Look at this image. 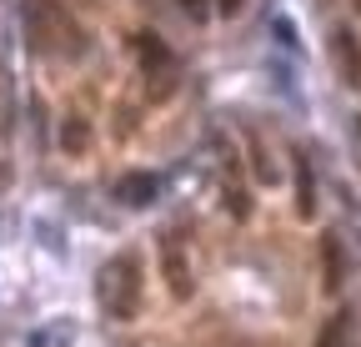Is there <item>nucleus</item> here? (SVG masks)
<instances>
[{
	"label": "nucleus",
	"mask_w": 361,
	"mask_h": 347,
	"mask_svg": "<svg viewBox=\"0 0 361 347\" xmlns=\"http://www.w3.org/2000/svg\"><path fill=\"white\" fill-rule=\"evenodd\" d=\"M96 297H101L106 317L130 322L141 312V262H135V257H111L101 267V277H96Z\"/></svg>",
	"instance_id": "f257e3e1"
},
{
	"label": "nucleus",
	"mask_w": 361,
	"mask_h": 347,
	"mask_svg": "<svg viewBox=\"0 0 361 347\" xmlns=\"http://www.w3.org/2000/svg\"><path fill=\"white\" fill-rule=\"evenodd\" d=\"M331 61H336L341 81L356 91V86H361V40H356L351 25H336V30H331Z\"/></svg>",
	"instance_id": "f03ea898"
},
{
	"label": "nucleus",
	"mask_w": 361,
	"mask_h": 347,
	"mask_svg": "<svg viewBox=\"0 0 361 347\" xmlns=\"http://www.w3.org/2000/svg\"><path fill=\"white\" fill-rule=\"evenodd\" d=\"M156 192H161V182L151 177V171H126V177L116 182V201L121 206H146V201H156Z\"/></svg>",
	"instance_id": "7ed1b4c3"
},
{
	"label": "nucleus",
	"mask_w": 361,
	"mask_h": 347,
	"mask_svg": "<svg viewBox=\"0 0 361 347\" xmlns=\"http://www.w3.org/2000/svg\"><path fill=\"white\" fill-rule=\"evenodd\" d=\"M141 66H146V76H156L161 86L171 81V71H176V56L166 51V40H161V35H141Z\"/></svg>",
	"instance_id": "20e7f679"
},
{
	"label": "nucleus",
	"mask_w": 361,
	"mask_h": 347,
	"mask_svg": "<svg viewBox=\"0 0 361 347\" xmlns=\"http://www.w3.org/2000/svg\"><path fill=\"white\" fill-rule=\"evenodd\" d=\"M161 257H166V282H171V292H176V297H191V267H186V257H180V242H176V237H166Z\"/></svg>",
	"instance_id": "39448f33"
},
{
	"label": "nucleus",
	"mask_w": 361,
	"mask_h": 347,
	"mask_svg": "<svg viewBox=\"0 0 361 347\" xmlns=\"http://www.w3.org/2000/svg\"><path fill=\"white\" fill-rule=\"evenodd\" d=\"M296 161H301V171H296V211H301V216H311V211H316V182H311L306 156H296Z\"/></svg>",
	"instance_id": "423d86ee"
},
{
	"label": "nucleus",
	"mask_w": 361,
	"mask_h": 347,
	"mask_svg": "<svg viewBox=\"0 0 361 347\" xmlns=\"http://www.w3.org/2000/svg\"><path fill=\"white\" fill-rule=\"evenodd\" d=\"M322 252H326V292H336L341 287V242L322 237Z\"/></svg>",
	"instance_id": "0eeeda50"
},
{
	"label": "nucleus",
	"mask_w": 361,
	"mask_h": 347,
	"mask_svg": "<svg viewBox=\"0 0 361 347\" xmlns=\"http://www.w3.org/2000/svg\"><path fill=\"white\" fill-rule=\"evenodd\" d=\"M346 332H351V312H336V317L326 322V332H322V342H316V347H341Z\"/></svg>",
	"instance_id": "6e6552de"
},
{
	"label": "nucleus",
	"mask_w": 361,
	"mask_h": 347,
	"mask_svg": "<svg viewBox=\"0 0 361 347\" xmlns=\"http://www.w3.org/2000/svg\"><path fill=\"white\" fill-rule=\"evenodd\" d=\"M180 11H186L191 20H206L211 16V0H180Z\"/></svg>",
	"instance_id": "1a4fd4ad"
},
{
	"label": "nucleus",
	"mask_w": 361,
	"mask_h": 347,
	"mask_svg": "<svg viewBox=\"0 0 361 347\" xmlns=\"http://www.w3.org/2000/svg\"><path fill=\"white\" fill-rule=\"evenodd\" d=\"M241 6H246V0H216V11H221V16H236Z\"/></svg>",
	"instance_id": "9d476101"
}]
</instances>
